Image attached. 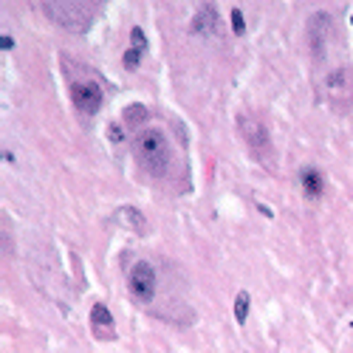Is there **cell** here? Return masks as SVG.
Returning <instances> with one entry per match:
<instances>
[{"mask_svg":"<svg viewBox=\"0 0 353 353\" xmlns=\"http://www.w3.org/2000/svg\"><path fill=\"white\" fill-rule=\"evenodd\" d=\"M130 294L139 300V303H150L156 297V269L147 263V260H139L133 269H130Z\"/></svg>","mask_w":353,"mask_h":353,"instance_id":"cell-2","label":"cell"},{"mask_svg":"<svg viewBox=\"0 0 353 353\" xmlns=\"http://www.w3.org/2000/svg\"><path fill=\"white\" fill-rule=\"evenodd\" d=\"M116 218H119L122 224L133 226L136 232H144V229H147L144 218H142V212H139V209H133V207H122V209H119V212H116Z\"/></svg>","mask_w":353,"mask_h":353,"instance_id":"cell-8","label":"cell"},{"mask_svg":"<svg viewBox=\"0 0 353 353\" xmlns=\"http://www.w3.org/2000/svg\"><path fill=\"white\" fill-rule=\"evenodd\" d=\"M108 139H111V142H122V139H125V130L119 128V125H111V128H108Z\"/></svg>","mask_w":353,"mask_h":353,"instance_id":"cell-15","label":"cell"},{"mask_svg":"<svg viewBox=\"0 0 353 353\" xmlns=\"http://www.w3.org/2000/svg\"><path fill=\"white\" fill-rule=\"evenodd\" d=\"M43 9H46V15H48L51 20H57L60 26H65V29H74V32H85V29H88L82 20H77L80 9H88V6H80V3H46Z\"/></svg>","mask_w":353,"mask_h":353,"instance_id":"cell-4","label":"cell"},{"mask_svg":"<svg viewBox=\"0 0 353 353\" xmlns=\"http://www.w3.org/2000/svg\"><path fill=\"white\" fill-rule=\"evenodd\" d=\"M12 46H15V40H12V37H3V40H0V48H3V51H9Z\"/></svg>","mask_w":353,"mask_h":353,"instance_id":"cell-16","label":"cell"},{"mask_svg":"<svg viewBox=\"0 0 353 353\" xmlns=\"http://www.w3.org/2000/svg\"><path fill=\"white\" fill-rule=\"evenodd\" d=\"M147 119V108L142 102H136V105H130L128 111H125V125H142Z\"/></svg>","mask_w":353,"mask_h":353,"instance_id":"cell-11","label":"cell"},{"mask_svg":"<svg viewBox=\"0 0 353 353\" xmlns=\"http://www.w3.org/2000/svg\"><path fill=\"white\" fill-rule=\"evenodd\" d=\"M249 294L246 291H241L238 297H235V320H238V325H243V322L249 320Z\"/></svg>","mask_w":353,"mask_h":353,"instance_id":"cell-10","label":"cell"},{"mask_svg":"<svg viewBox=\"0 0 353 353\" xmlns=\"http://www.w3.org/2000/svg\"><path fill=\"white\" fill-rule=\"evenodd\" d=\"M133 147H136V159H139V164L144 167L147 173H153V176H164V173L170 170L173 147H170L167 136H164L159 128L142 130V133L136 136Z\"/></svg>","mask_w":353,"mask_h":353,"instance_id":"cell-1","label":"cell"},{"mask_svg":"<svg viewBox=\"0 0 353 353\" xmlns=\"http://www.w3.org/2000/svg\"><path fill=\"white\" fill-rule=\"evenodd\" d=\"M71 99H74V108L77 111L94 116L102 108V88H99L96 82H74L71 85Z\"/></svg>","mask_w":353,"mask_h":353,"instance_id":"cell-3","label":"cell"},{"mask_svg":"<svg viewBox=\"0 0 353 353\" xmlns=\"http://www.w3.org/2000/svg\"><path fill=\"white\" fill-rule=\"evenodd\" d=\"M91 322L94 325H102V328H113V317L111 311H108V305L96 303L94 308H91Z\"/></svg>","mask_w":353,"mask_h":353,"instance_id":"cell-9","label":"cell"},{"mask_svg":"<svg viewBox=\"0 0 353 353\" xmlns=\"http://www.w3.org/2000/svg\"><path fill=\"white\" fill-rule=\"evenodd\" d=\"M300 187H303V193L308 195L311 201H317V198L325 193V178H322L320 170L305 167V170H300Z\"/></svg>","mask_w":353,"mask_h":353,"instance_id":"cell-6","label":"cell"},{"mask_svg":"<svg viewBox=\"0 0 353 353\" xmlns=\"http://www.w3.org/2000/svg\"><path fill=\"white\" fill-rule=\"evenodd\" d=\"M139 63H142V51H136V48L125 51V68H128V71H136Z\"/></svg>","mask_w":353,"mask_h":353,"instance_id":"cell-12","label":"cell"},{"mask_svg":"<svg viewBox=\"0 0 353 353\" xmlns=\"http://www.w3.org/2000/svg\"><path fill=\"white\" fill-rule=\"evenodd\" d=\"M232 29H235V34L241 37V34H246V20H243V12L241 9H232Z\"/></svg>","mask_w":353,"mask_h":353,"instance_id":"cell-14","label":"cell"},{"mask_svg":"<svg viewBox=\"0 0 353 353\" xmlns=\"http://www.w3.org/2000/svg\"><path fill=\"white\" fill-rule=\"evenodd\" d=\"M130 43H133V48H136V51H144L147 48V37H144V32H142L139 26L130 32Z\"/></svg>","mask_w":353,"mask_h":353,"instance_id":"cell-13","label":"cell"},{"mask_svg":"<svg viewBox=\"0 0 353 353\" xmlns=\"http://www.w3.org/2000/svg\"><path fill=\"white\" fill-rule=\"evenodd\" d=\"M351 26H353V17H351Z\"/></svg>","mask_w":353,"mask_h":353,"instance_id":"cell-17","label":"cell"},{"mask_svg":"<svg viewBox=\"0 0 353 353\" xmlns=\"http://www.w3.org/2000/svg\"><path fill=\"white\" fill-rule=\"evenodd\" d=\"M215 26H218V12H215V6H201L198 15H195V20L190 23V32L193 34H209V32H215Z\"/></svg>","mask_w":353,"mask_h":353,"instance_id":"cell-7","label":"cell"},{"mask_svg":"<svg viewBox=\"0 0 353 353\" xmlns=\"http://www.w3.org/2000/svg\"><path fill=\"white\" fill-rule=\"evenodd\" d=\"M241 136L246 139V144L257 150V153H263V150H269V133H266V125H260L257 119H249V116H241Z\"/></svg>","mask_w":353,"mask_h":353,"instance_id":"cell-5","label":"cell"}]
</instances>
